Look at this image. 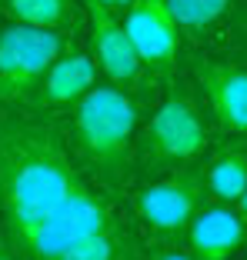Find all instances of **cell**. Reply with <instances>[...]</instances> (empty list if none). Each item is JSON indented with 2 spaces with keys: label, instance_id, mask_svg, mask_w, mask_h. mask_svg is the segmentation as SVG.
<instances>
[{
  "label": "cell",
  "instance_id": "cell-1",
  "mask_svg": "<svg viewBox=\"0 0 247 260\" xmlns=\"http://www.w3.org/2000/svg\"><path fill=\"white\" fill-rule=\"evenodd\" d=\"M57 114L0 110V230L20 244L80 180Z\"/></svg>",
  "mask_w": 247,
  "mask_h": 260
},
{
  "label": "cell",
  "instance_id": "cell-2",
  "mask_svg": "<svg viewBox=\"0 0 247 260\" xmlns=\"http://www.w3.org/2000/svg\"><path fill=\"white\" fill-rule=\"evenodd\" d=\"M147 107V100L101 80L57 114L77 170L114 197H127L137 184V130Z\"/></svg>",
  "mask_w": 247,
  "mask_h": 260
},
{
  "label": "cell",
  "instance_id": "cell-3",
  "mask_svg": "<svg viewBox=\"0 0 247 260\" xmlns=\"http://www.w3.org/2000/svg\"><path fill=\"white\" fill-rule=\"evenodd\" d=\"M214 134L217 130L184 77L164 84L137 130V180L197 167L217 147Z\"/></svg>",
  "mask_w": 247,
  "mask_h": 260
},
{
  "label": "cell",
  "instance_id": "cell-4",
  "mask_svg": "<svg viewBox=\"0 0 247 260\" xmlns=\"http://www.w3.org/2000/svg\"><path fill=\"white\" fill-rule=\"evenodd\" d=\"M204 204H207V190H204L201 164L147 177L127 190V207H131L147 244L184 240L191 220Z\"/></svg>",
  "mask_w": 247,
  "mask_h": 260
},
{
  "label": "cell",
  "instance_id": "cell-5",
  "mask_svg": "<svg viewBox=\"0 0 247 260\" xmlns=\"http://www.w3.org/2000/svg\"><path fill=\"white\" fill-rule=\"evenodd\" d=\"M123 207H127V197H114L97 184H90L87 177H80L77 187L60 200V207L44 223H37L14 250L23 260H54L77 240H84L87 234L110 223Z\"/></svg>",
  "mask_w": 247,
  "mask_h": 260
},
{
  "label": "cell",
  "instance_id": "cell-6",
  "mask_svg": "<svg viewBox=\"0 0 247 260\" xmlns=\"http://www.w3.org/2000/svg\"><path fill=\"white\" fill-rule=\"evenodd\" d=\"M191 87L217 134L247 144V57L184 54Z\"/></svg>",
  "mask_w": 247,
  "mask_h": 260
},
{
  "label": "cell",
  "instance_id": "cell-7",
  "mask_svg": "<svg viewBox=\"0 0 247 260\" xmlns=\"http://www.w3.org/2000/svg\"><path fill=\"white\" fill-rule=\"evenodd\" d=\"M74 37L77 34H57L0 20V110L23 107L44 80L47 67L67 50Z\"/></svg>",
  "mask_w": 247,
  "mask_h": 260
},
{
  "label": "cell",
  "instance_id": "cell-8",
  "mask_svg": "<svg viewBox=\"0 0 247 260\" xmlns=\"http://www.w3.org/2000/svg\"><path fill=\"white\" fill-rule=\"evenodd\" d=\"M80 4H84L87 47L97 57V67H101L104 80L117 84L120 90L134 93V97L147 100V104H154L157 93H161V84L144 67L131 34L123 27V17L107 10L101 0H80Z\"/></svg>",
  "mask_w": 247,
  "mask_h": 260
},
{
  "label": "cell",
  "instance_id": "cell-9",
  "mask_svg": "<svg viewBox=\"0 0 247 260\" xmlns=\"http://www.w3.org/2000/svg\"><path fill=\"white\" fill-rule=\"evenodd\" d=\"M184 54H231L247 34V0H167Z\"/></svg>",
  "mask_w": 247,
  "mask_h": 260
},
{
  "label": "cell",
  "instance_id": "cell-10",
  "mask_svg": "<svg viewBox=\"0 0 247 260\" xmlns=\"http://www.w3.org/2000/svg\"><path fill=\"white\" fill-rule=\"evenodd\" d=\"M123 27L157 84L164 87L177 80L184 67V40H180L177 20L170 14L167 0H134L123 10Z\"/></svg>",
  "mask_w": 247,
  "mask_h": 260
},
{
  "label": "cell",
  "instance_id": "cell-11",
  "mask_svg": "<svg viewBox=\"0 0 247 260\" xmlns=\"http://www.w3.org/2000/svg\"><path fill=\"white\" fill-rule=\"evenodd\" d=\"M101 80H104V74H101V67H97L94 50L74 37L67 44V50L47 67L44 80L37 84V90L30 93V100H27L23 107L37 110V114H64L70 104H77V100L84 97L90 87H97Z\"/></svg>",
  "mask_w": 247,
  "mask_h": 260
},
{
  "label": "cell",
  "instance_id": "cell-12",
  "mask_svg": "<svg viewBox=\"0 0 247 260\" xmlns=\"http://www.w3.org/2000/svg\"><path fill=\"white\" fill-rule=\"evenodd\" d=\"M184 244L194 260H237L247 244V223L237 207L207 200L187 227Z\"/></svg>",
  "mask_w": 247,
  "mask_h": 260
},
{
  "label": "cell",
  "instance_id": "cell-13",
  "mask_svg": "<svg viewBox=\"0 0 247 260\" xmlns=\"http://www.w3.org/2000/svg\"><path fill=\"white\" fill-rule=\"evenodd\" d=\"M54 260H147V237L140 234L131 207H123L110 223L87 234Z\"/></svg>",
  "mask_w": 247,
  "mask_h": 260
},
{
  "label": "cell",
  "instance_id": "cell-14",
  "mask_svg": "<svg viewBox=\"0 0 247 260\" xmlns=\"http://www.w3.org/2000/svg\"><path fill=\"white\" fill-rule=\"evenodd\" d=\"M201 177L207 200L234 207L247 193V144L231 140L224 147H214L201 160Z\"/></svg>",
  "mask_w": 247,
  "mask_h": 260
},
{
  "label": "cell",
  "instance_id": "cell-15",
  "mask_svg": "<svg viewBox=\"0 0 247 260\" xmlns=\"http://www.w3.org/2000/svg\"><path fill=\"white\" fill-rule=\"evenodd\" d=\"M0 17L40 30L77 34L84 23V4L80 0H0Z\"/></svg>",
  "mask_w": 247,
  "mask_h": 260
},
{
  "label": "cell",
  "instance_id": "cell-16",
  "mask_svg": "<svg viewBox=\"0 0 247 260\" xmlns=\"http://www.w3.org/2000/svg\"><path fill=\"white\" fill-rule=\"evenodd\" d=\"M147 260H194L184 240H164V244H147Z\"/></svg>",
  "mask_w": 247,
  "mask_h": 260
},
{
  "label": "cell",
  "instance_id": "cell-17",
  "mask_svg": "<svg viewBox=\"0 0 247 260\" xmlns=\"http://www.w3.org/2000/svg\"><path fill=\"white\" fill-rule=\"evenodd\" d=\"M0 260H23L20 253L14 250V244L7 240V234H4V230H0Z\"/></svg>",
  "mask_w": 247,
  "mask_h": 260
},
{
  "label": "cell",
  "instance_id": "cell-18",
  "mask_svg": "<svg viewBox=\"0 0 247 260\" xmlns=\"http://www.w3.org/2000/svg\"><path fill=\"white\" fill-rule=\"evenodd\" d=\"M101 4H104V7H107V10H114V14H120V17H123V10L131 7L134 0H101Z\"/></svg>",
  "mask_w": 247,
  "mask_h": 260
},
{
  "label": "cell",
  "instance_id": "cell-19",
  "mask_svg": "<svg viewBox=\"0 0 247 260\" xmlns=\"http://www.w3.org/2000/svg\"><path fill=\"white\" fill-rule=\"evenodd\" d=\"M234 207H237V214L244 217V223H247V193H244V197H240V200H237V204H234Z\"/></svg>",
  "mask_w": 247,
  "mask_h": 260
},
{
  "label": "cell",
  "instance_id": "cell-20",
  "mask_svg": "<svg viewBox=\"0 0 247 260\" xmlns=\"http://www.w3.org/2000/svg\"><path fill=\"white\" fill-rule=\"evenodd\" d=\"M231 54H244L247 57V34H244V40H240V47H237V50H231Z\"/></svg>",
  "mask_w": 247,
  "mask_h": 260
}]
</instances>
